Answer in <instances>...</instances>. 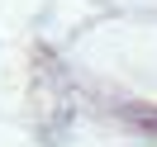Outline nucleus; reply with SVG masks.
Here are the masks:
<instances>
[]
</instances>
